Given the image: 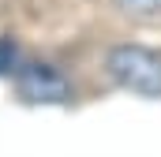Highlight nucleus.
Listing matches in <instances>:
<instances>
[{
    "mask_svg": "<svg viewBox=\"0 0 161 157\" xmlns=\"http://www.w3.org/2000/svg\"><path fill=\"white\" fill-rule=\"evenodd\" d=\"M109 78L139 97H161V52L146 45H116L105 56Z\"/></svg>",
    "mask_w": 161,
    "mask_h": 157,
    "instance_id": "1",
    "label": "nucleus"
},
{
    "mask_svg": "<svg viewBox=\"0 0 161 157\" xmlns=\"http://www.w3.org/2000/svg\"><path fill=\"white\" fill-rule=\"evenodd\" d=\"M15 78L30 101H68L71 97V82L49 64H23L15 71Z\"/></svg>",
    "mask_w": 161,
    "mask_h": 157,
    "instance_id": "2",
    "label": "nucleus"
},
{
    "mask_svg": "<svg viewBox=\"0 0 161 157\" xmlns=\"http://www.w3.org/2000/svg\"><path fill=\"white\" fill-rule=\"evenodd\" d=\"M116 8L135 23H161V0H116Z\"/></svg>",
    "mask_w": 161,
    "mask_h": 157,
    "instance_id": "3",
    "label": "nucleus"
}]
</instances>
